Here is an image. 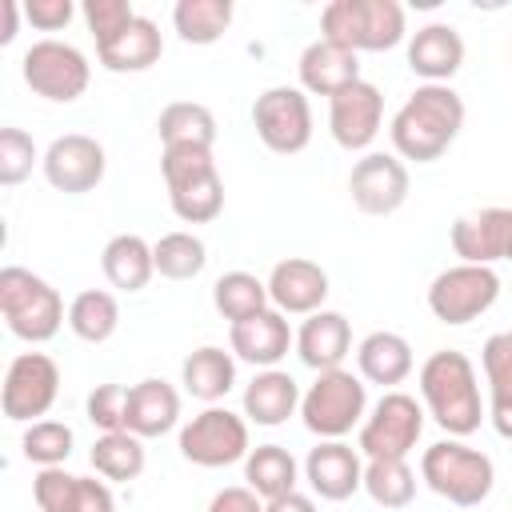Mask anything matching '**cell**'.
Listing matches in <instances>:
<instances>
[{"instance_id": "obj_1", "label": "cell", "mask_w": 512, "mask_h": 512, "mask_svg": "<svg viewBox=\"0 0 512 512\" xmlns=\"http://www.w3.org/2000/svg\"><path fill=\"white\" fill-rule=\"evenodd\" d=\"M464 128V100L452 84H416V92L396 108L388 136L400 160L432 164L440 160Z\"/></svg>"}, {"instance_id": "obj_2", "label": "cell", "mask_w": 512, "mask_h": 512, "mask_svg": "<svg viewBox=\"0 0 512 512\" xmlns=\"http://www.w3.org/2000/svg\"><path fill=\"white\" fill-rule=\"evenodd\" d=\"M420 400L424 412L456 440L472 436L484 420L476 364L456 348H440L420 364Z\"/></svg>"}, {"instance_id": "obj_3", "label": "cell", "mask_w": 512, "mask_h": 512, "mask_svg": "<svg viewBox=\"0 0 512 512\" xmlns=\"http://www.w3.org/2000/svg\"><path fill=\"white\" fill-rule=\"evenodd\" d=\"M420 480L444 496L448 504L456 508H476L492 496V484H496V468L492 460L480 452V448H468L464 440L448 436V440H436L424 448L420 456Z\"/></svg>"}, {"instance_id": "obj_4", "label": "cell", "mask_w": 512, "mask_h": 512, "mask_svg": "<svg viewBox=\"0 0 512 512\" xmlns=\"http://www.w3.org/2000/svg\"><path fill=\"white\" fill-rule=\"evenodd\" d=\"M0 312H4L8 332L24 344L52 340L60 332V324L68 320L60 292L44 276H36L20 264L0 268Z\"/></svg>"}, {"instance_id": "obj_5", "label": "cell", "mask_w": 512, "mask_h": 512, "mask_svg": "<svg viewBox=\"0 0 512 512\" xmlns=\"http://www.w3.org/2000/svg\"><path fill=\"white\" fill-rule=\"evenodd\" d=\"M320 36L348 52H388L404 40V8L396 0H332L320 12Z\"/></svg>"}, {"instance_id": "obj_6", "label": "cell", "mask_w": 512, "mask_h": 512, "mask_svg": "<svg viewBox=\"0 0 512 512\" xmlns=\"http://www.w3.org/2000/svg\"><path fill=\"white\" fill-rule=\"evenodd\" d=\"M368 416V384L348 372H316V380L300 396V420L320 440H344L352 428H360Z\"/></svg>"}, {"instance_id": "obj_7", "label": "cell", "mask_w": 512, "mask_h": 512, "mask_svg": "<svg viewBox=\"0 0 512 512\" xmlns=\"http://www.w3.org/2000/svg\"><path fill=\"white\" fill-rule=\"evenodd\" d=\"M424 432V404L400 388L384 392L360 424L356 448L364 460H408Z\"/></svg>"}, {"instance_id": "obj_8", "label": "cell", "mask_w": 512, "mask_h": 512, "mask_svg": "<svg viewBox=\"0 0 512 512\" xmlns=\"http://www.w3.org/2000/svg\"><path fill=\"white\" fill-rule=\"evenodd\" d=\"M20 76L36 96H44L52 104H72V100H80L88 92L92 64L68 40H36L20 56Z\"/></svg>"}, {"instance_id": "obj_9", "label": "cell", "mask_w": 512, "mask_h": 512, "mask_svg": "<svg viewBox=\"0 0 512 512\" xmlns=\"http://www.w3.org/2000/svg\"><path fill=\"white\" fill-rule=\"evenodd\" d=\"M248 452V420L232 408L208 404L180 428V456L196 468H228L240 464Z\"/></svg>"}, {"instance_id": "obj_10", "label": "cell", "mask_w": 512, "mask_h": 512, "mask_svg": "<svg viewBox=\"0 0 512 512\" xmlns=\"http://www.w3.org/2000/svg\"><path fill=\"white\" fill-rule=\"evenodd\" d=\"M252 128L260 144L276 156H296L312 140V104L308 92L296 84H276L256 96L252 104Z\"/></svg>"}, {"instance_id": "obj_11", "label": "cell", "mask_w": 512, "mask_h": 512, "mask_svg": "<svg viewBox=\"0 0 512 512\" xmlns=\"http://www.w3.org/2000/svg\"><path fill=\"white\" fill-rule=\"evenodd\" d=\"M496 296H500V276L492 268L456 264L428 284V312L440 324H472L496 304Z\"/></svg>"}, {"instance_id": "obj_12", "label": "cell", "mask_w": 512, "mask_h": 512, "mask_svg": "<svg viewBox=\"0 0 512 512\" xmlns=\"http://www.w3.org/2000/svg\"><path fill=\"white\" fill-rule=\"evenodd\" d=\"M60 396V368L44 352H20L12 356L0 388V408L12 424H36L40 416L52 412Z\"/></svg>"}, {"instance_id": "obj_13", "label": "cell", "mask_w": 512, "mask_h": 512, "mask_svg": "<svg viewBox=\"0 0 512 512\" xmlns=\"http://www.w3.org/2000/svg\"><path fill=\"white\" fill-rule=\"evenodd\" d=\"M44 180L64 192V196H84L92 192L100 180H104V168H108V156H104V144L96 136H84V132H64L56 136L48 148H44Z\"/></svg>"}, {"instance_id": "obj_14", "label": "cell", "mask_w": 512, "mask_h": 512, "mask_svg": "<svg viewBox=\"0 0 512 512\" xmlns=\"http://www.w3.org/2000/svg\"><path fill=\"white\" fill-rule=\"evenodd\" d=\"M408 188H412L408 164L396 152H364L348 176L352 204L364 216H392L396 208H404Z\"/></svg>"}, {"instance_id": "obj_15", "label": "cell", "mask_w": 512, "mask_h": 512, "mask_svg": "<svg viewBox=\"0 0 512 512\" xmlns=\"http://www.w3.org/2000/svg\"><path fill=\"white\" fill-rule=\"evenodd\" d=\"M384 124V92L372 80H356L328 100V132L348 152H368Z\"/></svg>"}, {"instance_id": "obj_16", "label": "cell", "mask_w": 512, "mask_h": 512, "mask_svg": "<svg viewBox=\"0 0 512 512\" xmlns=\"http://www.w3.org/2000/svg\"><path fill=\"white\" fill-rule=\"evenodd\" d=\"M304 480L312 488V496L320 500H348L364 488V460L360 448L344 444V440H320L308 456H304Z\"/></svg>"}, {"instance_id": "obj_17", "label": "cell", "mask_w": 512, "mask_h": 512, "mask_svg": "<svg viewBox=\"0 0 512 512\" xmlns=\"http://www.w3.org/2000/svg\"><path fill=\"white\" fill-rule=\"evenodd\" d=\"M268 300L284 316H312L328 300V272L308 256H288L268 272Z\"/></svg>"}, {"instance_id": "obj_18", "label": "cell", "mask_w": 512, "mask_h": 512, "mask_svg": "<svg viewBox=\"0 0 512 512\" xmlns=\"http://www.w3.org/2000/svg\"><path fill=\"white\" fill-rule=\"evenodd\" d=\"M452 252L460 264H484L492 268L496 260H508L512 244V208H480L472 216H460L448 232Z\"/></svg>"}, {"instance_id": "obj_19", "label": "cell", "mask_w": 512, "mask_h": 512, "mask_svg": "<svg viewBox=\"0 0 512 512\" xmlns=\"http://www.w3.org/2000/svg\"><path fill=\"white\" fill-rule=\"evenodd\" d=\"M228 348L236 360H244L252 368H276L288 356V348H296V332L288 328L284 312L264 308L228 328Z\"/></svg>"}, {"instance_id": "obj_20", "label": "cell", "mask_w": 512, "mask_h": 512, "mask_svg": "<svg viewBox=\"0 0 512 512\" xmlns=\"http://www.w3.org/2000/svg\"><path fill=\"white\" fill-rule=\"evenodd\" d=\"M348 352H352V324H348L344 312L320 308V312L304 316V324L296 328V356L312 372L344 368V356Z\"/></svg>"}, {"instance_id": "obj_21", "label": "cell", "mask_w": 512, "mask_h": 512, "mask_svg": "<svg viewBox=\"0 0 512 512\" xmlns=\"http://www.w3.org/2000/svg\"><path fill=\"white\" fill-rule=\"evenodd\" d=\"M180 424V392L160 380L148 376L140 384L128 388V408H124V432L140 436V440H156L164 432H172Z\"/></svg>"}, {"instance_id": "obj_22", "label": "cell", "mask_w": 512, "mask_h": 512, "mask_svg": "<svg viewBox=\"0 0 512 512\" xmlns=\"http://www.w3.org/2000/svg\"><path fill=\"white\" fill-rule=\"evenodd\" d=\"M464 64V40L452 24H424L408 40V68L424 84H448Z\"/></svg>"}, {"instance_id": "obj_23", "label": "cell", "mask_w": 512, "mask_h": 512, "mask_svg": "<svg viewBox=\"0 0 512 512\" xmlns=\"http://www.w3.org/2000/svg\"><path fill=\"white\" fill-rule=\"evenodd\" d=\"M300 88L304 92H312V96H336V92H344L348 84H356V80H364L360 76V56L356 52H348V48H340V44H332V40H312L304 52H300Z\"/></svg>"}, {"instance_id": "obj_24", "label": "cell", "mask_w": 512, "mask_h": 512, "mask_svg": "<svg viewBox=\"0 0 512 512\" xmlns=\"http://www.w3.org/2000/svg\"><path fill=\"white\" fill-rule=\"evenodd\" d=\"M412 344L400 336V332H368L360 344H356V368H360V380L368 384H380V388H396L412 376Z\"/></svg>"}, {"instance_id": "obj_25", "label": "cell", "mask_w": 512, "mask_h": 512, "mask_svg": "<svg viewBox=\"0 0 512 512\" xmlns=\"http://www.w3.org/2000/svg\"><path fill=\"white\" fill-rule=\"evenodd\" d=\"M300 396H304L300 384L284 368H260L244 388V420L260 428H276L300 412Z\"/></svg>"}, {"instance_id": "obj_26", "label": "cell", "mask_w": 512, "mask_h": 512, "mask_svg": "<svg viewBox=\"0 0 512 512\" xmlns=\"http://www.w3.org/2000/svg\"><path fill=\"white\" fill-rule=\"evenodd\" d=\"M160 52H164V36H160L156 20H148L140 12L124 32H116L104 44H96V60L108 72H148L160 60Z\"/></svg>"}, {"instance_id": "obj_27", "label": "cell", "mask_w": 512, "mask_h": 512, "mask_svg": "<svg viewBox=\"0 0 512 512\" xmlns=\"http://www.w3.org/2000/svg\"><path fill=\"white\" fill-rule=\"evenodd\" d=\"M484 380H488V420L512 440V332H492L480 348Z\"/></svg>"}, {"instance_id": "obj_28", "label": "cell", "mask_w": 512, "mask_h": 512, "mask_svg": "<svg viewBox=\"0 0 512 512\" xmlns=\"http://www.w3.org/2000/svg\"><path fill=\"white\" fill-rule=\"evenodd\" d=\"M100 268L108 276L112 288L120 292H140L148 288V280L156 276V256H152V244L136 232H120L104 244L100 252Z\"/></svg>"}, {"instance_id": "obj_29", "label": "cell", "mask_w": 512, "mask_h": 512, "mask_svg": "<svg viewBox=\"0 0 512 512\" xmlns=\"http://www.w3.org/2000/svg\"><path fill=\"white\" fill-rule=\"evenodd\" d=\"M180 384H184L188 396H196L204 404L224 400L232 392V384H236V356H232V348L224 352L216 344H204V348L188 352L184 364H180Z\"/></svg>"}, {"instance_id": "obj_30", "label": "cell", "mask_w": 512, "mask_h": 512, "mask_svg": "<svg viewBox=\"0 0 512 512\" xmlns=\"http://www.w3.org/2000/svg\"><path fill=\"white\" fill-rule=\"evenodd\" d=\"M300 480V464L284 444H256L244 456V484L260 496V500H276L296 492Z\"/></svg>"}, {"instance_id": "obj_31", "label": "cell", "mask_w": 512, "mask_h": 512, "mask_svg": "<svg viewBox=\"0 0 512 512\" xmlns=\"http://www.w3.org/2000/svg\"><path fill=\"white\" fill-rule=\"evenodd\" d=\"M156 132H160L164 148H212L216 144V116H212V108H204L196 100H176L160 112Z\"/></svg>"}, {"instance_id": "obj_32", "label": "cell", "mask_w": 512, "mask_h": 512, "mask_svg": "<svg viewBox=\"0 0 512 512\" xmlns=\"http://www.w3.org/2000/svg\"><path fill=\"white\" fill-rule=\"evenodd\" d=\"M68 328H72V336H80L84 344H104V340H112L116 328H120V304H116V296L104 292V288H84V292H76L72 304H68Z\"/></svg>"}, {"instance_id": "obj_33", "label": "cell", "mask_w": 512, "mask_h": 512, "mask_svg": "<svg viewBox=\"0 0 512 512\" xmlns=\"http://www.w3.org/2000/svg\"><path fill=\"white\" fill-rule=\"evenodd\" d=\"M232 24V0H176L172 28L184 44H216Z\"/></svg>"}, {"instance_id": "obj_34", "label": "cell", "mask_w": 512, "mask_h": 512, "mask_svg": "<svg viewBox=\"0 0 512 512\" xmlns=\"http://www.w3.org/2000/svg\"><path fill=\"white\" fill-rule=\"evenodd\" d=\"M212 304H216V312L228 320V324H240V320H248V316H256V312H264V308H272V300H268V280H260V276H252V272H224L216 284H212Z\"/></svg>"}, {"instance_id": "obj_35", "label": "cell", "mask_w": 512, "mask_h": 512, "mask_svg": "<svg viewBox=\"0 0 512 512\" xmlns=\"http://www.w3.org/2000/svg\"><path fill=\"white\" fill-rule=\"evenodd\" d=\"M88 460H92L96 476L128 484V480H136L144 472V440L132 436V432H100V440L92 444Z\"/></svg>"}, {"instance_id": "obj_36", "label": "cell", "mask_w": 512, "mask_h": 512, "mask_svg": "<svg viewBox=\"0 0 512 512\" xmlns=\"http://www.w3.org/2000/svg\"><path fill=\"white\" fill-rule=\"evenodd\" d=\"M364 492L380 508H408L416 500V472L408 460H364Z\"/></svg>"}, {"instance_id": "obj_37", "label": "cell", "mask_w": 512, "mask_h": 512, "mask_svg": "<svg viewBox=\"0 0 512 512\" xmlns=\"http://www.w3.org/2000/svg\"><path fill=\"white\" fill-rule=\"evenodd\" d=\"M152 256H156V272L164 280H192L208 264V248L196 232H164L152 244Z\"/></svg>"}, {"instance_id": "obj_38", "label": "cell", "mask_w": 512, "mask_h": 512, "mask_svg": "<svg viewBox=\"0 0 512 512\" xmlns=\"http://www.w3.org/2000/svg\"><path fill=\"white\" fill-rule=\"evenodd\" d=\"M168 204L176 212V220L184 224H208L224 212V180L220 172L204 176V180H192V184H180V188H168Z\"/></svg>"}, {"instance_id": "obj_39", "label": "cell", "mask_w": 512, "mask_h": 512, "mask_svg": "<svg viewBox=\"0 0 512 512\" xmlns=\"http://www.w3.org/2000/svg\"><path fill=\"white\" fill-rule=\"evenodd\" d=\"M72 444H76V436L64 420H36L24 428V440H20L24 460L36 468H60L72 456Z\"/></svg>"}, {"instance_id": "obj_40", "label": "cell", "mask_w": 512, "mask_h": 512, "mask_svg": "<svg viewBox=\"0 0 512 512\" xmlns=\"http://www.w3.org/2000/svg\"><path fill=\"white\" fill-rule=\"evenodd\" d=\"M32 500L40 512H76L80 508V476L60 468H40L32 476Z\"/></svg>"}, {"instance_id": "obj_41", "label": "cell", "mask_w": 512, "mask_h": 512, "mask_svg": "<svg viewBox=\"0 0 512 512\" xmlns=\"http://www.w3.org/2000/svg\"><path fill=\"white\" fill-rule=\"evenodd\" d=\"M44 160L36 152V140L24 128H0V184H24L32 176V164Z\"/></svg>"}, {"instance_id": "obj_42", "label": "cell", "mask_w": 512, "mask_h": 512, "mask_svg": "<svg viewBox=\"0 0 512 512\" xmlns=\"http://www.w3.org/2000/svg\"><path fill=\"white\" fill-rule=\"evenodd\" d=\"M160 172H164V184L168 188H180V184H192V180L212 176L216 172V160H212V148H164Z\"/></svg>"}, {"instance_id": "obj_43", "label": "cell", "mask_w": 512, "mask_h": 512, "mask_svg": "<svg viewBox=\"0 0 512 512\" xmlns=\"http://www.w3.org/2000/svg\"><path fill=\"white\" fill-rule=\"evenodd\" d=\"M80 16H84L88 32L96 36V44H104V40H112L116 32H124L136 20V8L128 0H84Z\"/></svg>"}, {"instance_id": "obj_44", "label": "cell", "mask_w": 512, "mask_h": 512, "mask_svg": "<svg viewBox=\"0 0 512 512\" xmlns=\"http://www.w3.org/2000/svg\"><path fill=\"white\" fill-rule=\"evenodd\" d=\"M124 408H128L124 384H100L88 392V420L100 432H124Z\"/></svg>"}, {"instance_id": "obj_45", "label": "cell", "mask_w": 512, "mask_h": 512, "mask_svg": "<svg viewBox=\"0 0 512 512\" xmlns=\"http://www.w3.org/2000/svg\"><path fill=\"white\" fill-rule=\"evenodd\" d=\"M20 8H24V16H28V24L40 28V32H60V28H68V20L76 16V4H72V0H28V4H20Z\"/></svg>"}, {"instance_id": "obj_46", "label": "cell", "mask_w": 512, "mask_h": 512, "mask_svg": "<svg viewBox=\"0 0 512 512\" xmlns=\"http://www.w3.org/2000/svg\"><path fill=\"white\" fill-rule=\"evenodd\" d=\"M204 512H264V500L248 488V484H236V488H220Z\"/></svg>"}, {"instance_id": "obj_47", "label": "cell", "mask_w": 512, "mask_h": 512, "mask_svg": "<svg viewBox=\"0 0 512 512\" xmlns=\"http://www.w3.org/2000/svg\"><path fill=\"white\" fill-rule=\"evenodd\" d=\"M264 512H316V500L308 492H288V496H276V500H264Z\"/></svg>"}, {"instance_id": "obj_48", "label": "cell", "mask_w": 512, "mask_h": 512, "mask_svg": "<svg viewBox=\"0 0 512 512\" xmlns=\"http://www.w3.org/2000/svg\"><path fill=\"white\" fill-rule=\"evenodd\" d=\"M20 4L16 0H4V28H0V44H12L16 40V28H20Z\"/></svg>"}, {"instance_id": "obj_49", "label": "cell", "mask_w": 512, "mask_h": 512, "mask_svg": "<svg viewBox=\"0 0 512 512\" xmlns=\"http://www.w3.org/2000/svg\"><path fill=\"white\" fill-rule=\"evenodd\" d=\"M508 264H512V244H508Z\"/></svg>"}]
</instances>
